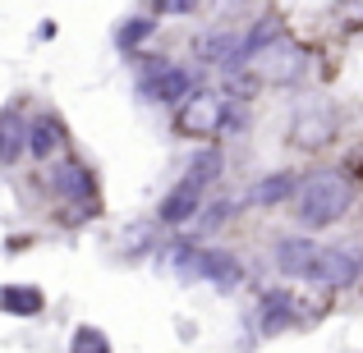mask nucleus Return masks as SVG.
Here are the masks:
<instances>
[{
    "mask_svg": "<svg viewBox=\"0 0 363 353\" xmlns=\"http://www.w3.org/2000/svg\"><path fill=\"white\" fill-rule=\"evenodd\" d=\"M350 202H354V184L340 170H318L294 193V221L303 230H322V225H336L350 212Z\"/></svg>",
    "mask_w": 363,
    "mask_h": 353,
    "instance_id": "f257e3e1",
    "label": "nucleus"
},
{
    "mask_svg": "<svg viewBox=\"0 0 363 353\" xmlns=\"http://www.w3.org/2000/svg\"><path fill=\"white\" fill-rule=\"evenodd\" d=\"M216 175H221V151H198L194 161H189L184 179H179L175 188L166 193V202H161V225H189L198 212H203L207 202V188L216 184Z\"/></svg>",
    "mask_w": 363,
    "mask_h": 353,
    "instance_id": "f03ea898",
    "label": "nucleus"
},
{
    "mask_svg": "<svg viewBox=\"0 0 363 353\" xmlns=\"http://www.w3.org/2000/svg\"><path fill=\"white\" fill-rule=\"evenodd\" d=\"M170 266H175V271H184V275H194V280L216 284V289H235V284L244 280L240 257L225 253V248H175Z\"/></svg>",
    "mask_w": 363,
    "mask_h": 353,
    "instance_id": "7ed1b4c3",
    "label": "nucleus"
},
{
    "mask_svg": "<svg viewBox=\"0 0 363 353\" xmlns=\"http://www.w3.org/2000/svg\"><path fill=\"white\" fill-rule=\"evenodd\" d=\"M248 64H253V74H257V79H267V83H299L303 74H308L313 55L303 51L299 42H290L285 33H276Z\"/></svg>",
    "mask_w": 363,
    "mask_h": 353,
    "instance_id": "20e7f679",
    "label": "nucleus"
},
{
    "mask_svg": "<svg viewBox=\"0 0 363 353\" xmlns=\"http://www.w3.org/2000/svg\"><path fill=\"white\" fill-rule=\"evenodd\" d=\"M230 115H235V106L225 97H216V92H194V97L175 110V129L184 133V138H216V133L230 124Z\"/></svg>",
    "mask_w": 363,
    "mask_h": 353,
    "instance_id": "39448f33",
    "label": "nucleus"
},
{
    "mask_svg": "<svg viewBox=\"0 0 363 353\" xmlns=\"http://www.w3.org/2000/svg\"><path fill=\"white\" fill-rule=\"evenodd\" d=\"M143 97L157 101V106H184L194 97V69H179V64H147V74L138 79Z\"/></svg>",
    "mask_w": 363,
    "mask_h": 353,
    "instance_id": "423d86ee",
    "label": "nucleus"
},
{
    "mask_svg": "<svg viewBox=\"0 0 363 353\" xmlns=\"http://www.w3.org/2000/svg\"><path fill=\"white\" fill-rule=\"evenodd\" d=\"M363 271V253L359 248H318V262H313V284H322V289H345V284H354Z\"/></svg>",
    "mask_w": 363,
    "mask_h": 353,
    "instance_id": "0eeeda50",
    "label": "nucleus"
},
{
    "mask_svg": "<svg viewBox=\"0 0 363 353\" xmlns=\"http://www.w3.org/2000/svg\"><path fill=\"white\" fill-rule=\"evenodd\" d=\"M51 188L69 202V212L97 202V179H92V170L79 166V161H60V166L51 170Z\"/></svg>",
    "mask_w": 363,
    "mask_h": 353,
    "instance_id": "6e6552de",
    "label": "nucleus"
},
{
    "mask_svg": "<svg viewBox=\"0 0 363 353\" xmlns=\"http://www.w3.org/2000/svg\"><path fill=\"white\" fill-rule=\"evenodd\" d=\"M331 133H336V115H331L327 106H308V110H299V115H294V124H290V138L299 142L303 151L327 147Z\"/></svg>",
    "mask_w": 363,
    "mask_h": 353,
    "instance_id": "1a4fd4ad",
    "label": "nucleus"
},
{
    "mask_svg": "<svg viewBox=\"0 0 363 353\" xmlns=\"http://www.w3.org/2000/svg\"><path fill=\"white\" fill-rule=\"evenodd\" d=\"M313 262H318V243L303 234H290L276 243V271L290 275V280H308L313 275Z\"/></svg>",
    "mask_w": 363,
    "mask_h": 353,
    "instance_id": "9d476101",
    "label": "nucleus"
},
{
    "mask_svg": "<svg viewBox=\"0 0 363 353\" xmlns=\"http://www.w3.org/2000/svg\"><path fill=\"white\" fill-rule=\"evenodd\" d=\"M294 321H299V303H294L290 289H267L257 299V326H262V335H276V330L294 326Z\"/></svg>",
    "mask_w": 363,
    "mask_h": 353,
    "instance_id": "9b49d317",
    "label": "nucleus"
},
{
    "mask_svg": "<svg viewBox=\"0 0 363 353\" xmlns=\"http://www.w3.org/2000/svg\"><path fill=\"white\" fill-rule=\"evenodd\" d=\"M60 147H65V129H60V124H55L51 115H37V120L23 129V151H33L37 161L55 156Z\"/></svg>",
    "mask_w": 363,
    "mask_h": 353,
    "instance_id": "f8f14e48",
    "label": "nucleus"
},
{
    "mask_svg": "<svg viewBox=\"0 0 363 353\" xmlns=\"http://www.w3.org/2000/svg\"><path fill=\"white\" fill-rule=\"evenodd\" d=\"M299 193V175H267L262 184H253L248 188V202H257V207H272V202H285V197H294Z\"/></svg>",
    "mask_w": 363,
    "mask_h": 353,
    "instance_id": "ddd939ff",
    "label": "nucleus"
},
{
    "mask_svg": "<svg viewBox=\"0 0 363 353\" xmlns=\"http://www.w3.org/2000/svg\"><path fill=\"white\" fill-rule=\"evenodd\" d=\"M0 308L14 312V317H37V312L46 308V299L33 284H5V289H0Z\"/></svg>",
    "mask_w": 363,
    "mask_h": 353,
    "instance_id": "4468645a",
    "label": "nucleus"
},
{
    "mask_svg": "<svg viewBox=\"0 0 363 353\" xmlns=\"http://www.w3.org/2000/svg\"><path fill=\"white\" fill-rule=\"evenodd\" d=\"M23 129L28 124L14 110H0V166H14L23 156Z\"/></svg>",
    "mask_w": 363,
    "mask_h": 353,
    "instance_id": "2eb2a0df",
    "label": "nucleus"
},
{
    "mask_svg": "<svg viewBox=\"0 0 363 353\" xmlns=\"http://www.w3.org/2000/svg\"><path fill=\"white\" fill-rule=\"evenodd\" d=\"M69 353H111V340L101 335L97 326H79L69 340Z\"/></svg>",
    "mask_w": 363,
    "mask_h": 353,
    "instance_id": "dca6fc26",
    "label": "nucleus"
},
{
    "mask_svg": "<svg viewBox=\"0 0 363 353\" xmlns=\"http://www.w3.org/2000/svg\"><path fill=\"white\" fill-rule=\"evenodd\" d=\"M147 37H152V18H129L120 28V51H138V46H147Z\"/></svg>",
    "mask_w": 363,
    "mask_h": 353,
    "instance_id": "f3484780",
    "label": "nucleus"
}]
</instances>
